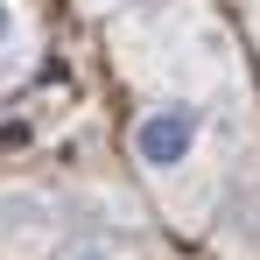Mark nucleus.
<instances>
[{
  "instance_id": "obj_1",
  "label": "nucleus",
  "mask_w": 260,
  "mask_h": 260,
  "mask_svg": "<svg viewBox=\"0 0 260 260\" xmlns=\"http://www.w3.org/2000/svg\"><path fill=\"white\" fill-rule=\"evenodd\" d=\"M127 148H134V162H141V176L169 183V176H183L197 162V148H204V113H197L190 99H155V106L134 113Z\"/></svg>"
},
{
  "instance_id": "obj_3",
  "label": "nucleus",
  "mask_w": 260,
  "mask_h": 260,
  "mask_svg": "<svg viewBox=\"0 0 260 260\" xmlns=\"http://www.w3.org/2000/svg\"><path fill=\"white\" fill-rule=\"evenodd\" d=\"M21 56H28V21L14 0H0V71H14Z\"/></svg>"
},
{
  "instance_id": "obj_2",
  "label": "nucleus",
  "mask_w": 260,
  "mask_h": 260,
  "mask_svg": "<svg viewBox=\"0 0 260 260\" xmlns=\"http://www.w3.org/2000/svg\"><path fill=\"white\" fill-rule=\"evenodd\" d=\"M63 211L43 183H0V260H49Z\"/></svg>"
},
{
  "instance_id": "obj_4",
  "label": "nucleus",
  "mask_w": 260,
  "mask_h": 260,
  "mask_svg": "<svg viewBox=\"0 0 260 260\" xmlns=\"http://www.w3.org/2000/svg\"><path fill=\"white\" fill-rule=\"evenodd\" d=\"M56 260H127L120 246H106V239H78V246H63Z\"/></svg>"
}]
</instances>
